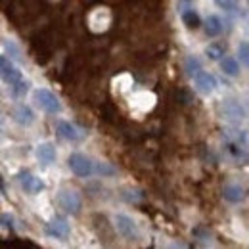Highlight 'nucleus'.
Listing matches in <instances>:
<instances>
[{
	"label": "nucleus",
	"instance_id": "f257e3e1",
	"mask_svg": "<svg viewBox=\"0 0 249 249\" xmlns=\"http://www.w3.org/2000/svg\"><path fill=\"white\" fill-rule=\"evenodd\" d=\"M218 113H220V117H222L224 121H228V123H232V124H240L242 121H246V117H248L246 107H244L238 100H232V98L220 102Z\"/></svg>",
	"mask_w": 249,
	"mask_h": 249
},
{
	"label": "nucleus",
	"instance_id": "f03ea898",
	"mask_svg": "<svg viewBox=\"0 0 249 249\" xmlns=\"http://www.w3.org/2000/svg\"><path fill=\"white\" fill-rule=\"evenodd\" d=\"M56 203L58 207L63 209L67 215H81V209H83V199L79 196V192L75 190H62L58 196H56Z\"/></svg>",
	"mask_w": 249,
	"mask_h": 249
},
{
	"label": "nucleus",
	"instance_id": "7ed1b4c3",
	"mask_svg": "<svg viewBox=\"0 0 249 249\" xmlns=\"http://www.w3.org/2000/svg\"><path fill=\"white\" fill-rule=\"evenodd\" d=\"M35 102H36V106H38L42 111H46V113H50V115L62 113V109H63L60 98L52 92V90H48V89H38V90H35Z\"/></svg>",
	"mask_w": 249,
	"mask_h": 249
},
{
	"label": "nucleus",
	"instance_id": "20e7f679",
	"mask_svg": "<svg viewBox=\"0 0 249 249\" xmlns=\"http://www.w3.org/2000/svg\"><path fill=\"white\" fill-rule=\"evenodd\" d=\"M67 165L81 178H89L94 175V161L85 154H71L67 157Z\"/></svg>",
	"mask_w": 249,
	"mask_h": 249
},
{
	"label": "nucleus",
	"instance_id": "39448f33",
	"mask_svg": "<svg viewBox=\"0 0 249 249\" xmlns=\"http://www.w3.org/2000/svg\"><path fill=\"white\" fill-rule=\"evenodd\" d=\"M113 222H115V228H117L119 236L124 238L126 242H138V240H140L138 226H136V222H134L130 217H126V215H123V213H119V215L113 217Z\"/></svg>",
	"mask_w": 249,
	"mask_h": 249
},
{
	"label": "nucleus",
	"instance_id": "423d86ee",
	"mask_svg": "<svg viewBox=\"0 0 249 249\" xmlns=\"http://www.w3.org/2000/svg\"><path fill=\"white\" fill-rule=\"evenodd\" d=\"M44 232H46V236H50V238L67 240V238H69V232H71V226H69L67 218L58 215V217H54L46 226H44Z\"/></svg>",
	"mask_w": 249,
	"mask_h": 249
},
{
	"label": "nucleus",
	"instance_id": "0eeeda50",
	"mask_svg": "<svg viewBox=\"0 0 249 249\" xmlns=\"http://www.w3.org/2000/svg\"><path fill=\"white\" fill-rule=\"evenodd\" d=\"M194 83H196V89L201 94H211L217 89V77L209 71H197L194 75Z\"/></svg>",
	"mask_w": 249,
	"mask_h": 249
},
{
	"label": "nucleus",
	"instance_id": "6e6552de",
	"mask_svg": "<svg viewBox=\"0 0 249 249\" xmlns=\"http://www.w3.org/2000/svg\"><path fill=\"white\" fill-rule=\"evenodd\" d=\"M0 77L6 85H14L16 81L21 79V71L12 63L8 56H0Z\"/></svg>",
	"mask_w": 249,
	"mask_h": 249
},
{
	"label": "nucleus",
	"instance_id": "1a4fd4ad",
	"mask_svg": "<svg viewBox=\"0 0 249 249\" xmlns=\"http://www.w3.org/2000/svg\"><path fill=\"white\" fill-rule=\"evenodd\" d=\"M18 180H19L21 188H23L27 194H38V192L44 190V182H42L38 177L31 175L29 171H21V173L18 175Z\"/></svg>",
	"mask_w": 249,
	"mask_h": 249
},
{
	"label": "nucleus",
	"instance_id": "9d476101",
	"mask_svg": "<svg viewBox=\"0 0 249 249\" xmlns=\"http://www.w3.org/2000/svg\"><path fill=\"white\" fill-rule=\"evenodd\" d=\"M222 197L226 201H230V203H242L248 197V192H246V188L242 186V184H238V182H228L222 188Z\"/></svg>",
	"mask_w": 249,
	"mask_h": 249
},
{
	"label": "nucleus",
	"instance_id": "9b49d317",
	"mask_svg": "<svg viewBox=\"0 0 249 249\" xmlns=\"http://www.w3.org/2000/svg\"><path fill=\"white\" fill-rule=\"evenodd\" d=\"M56 132H58V136H62L63 140H69V142H79L83 138V132L69 121H58L56 123Z\"/></svg>",
	"mask_w": 249,
	"mask_h": 249
},
{
	"label": "nucleus",
	"instance_id": "f8f14e48",
	"mask_svg": "<svg viewBox=\"0 0 249 249\" xmlns=\"http://www.w3.org/2000/svg\"><path fill=\"white\" fill-rule=\"evenodd\" d=\"M12 117H14V121L18 124H21V126H29V124L35 123V113H33V109L29 106H25V104H19V106H16L14 107V111H12Z\"/></svg>",
	"mask_w": 249,
	"mask_h": 249
},
{
	"label": "nucleus",
	"instance_id": "ddd939ff",
	"mask_svg": "<svg viewBox=\"0 0 249 249\" xmlns=\"http://www.w3.org/2000/svg\"><path fill=\"white\" fill-rule=\"evenodd\" d=\"M36 157L42 165H52L56 161V148L50 142H44L36 148Z\"/></svg>",
	"mask_w": 249,
	"mask_h": 249
},
{
	"label": "nucleus",
	"instance_id": "4468645a",
	"mask_svg": "<svg viewBox=\"0 0 249 249\" xmlns=\"http://www.w3.org/2000/svg\"><path fill=\"white\" fill-rule=\"evenodd\" d=\"M224 152L232 157L234 161H244L248 152H246V146L244 144H238V142H232V140H224Z\"/></svg>",
	"mask_w": 249,
	"mask_h": 249
},
{
	"label": "nucleus",
	"instance_id": "2eb2a0df",
	"mask_svg": "<svg viewBox=\"0 0 249 249\" xmlns=\"http://www.w3.org/2000/svg\"><path fill=\"white\" fill-rule=\"evenodd\" d=\"M220 33H222V19L218 16H209L205 19V35L211 36V38H215Z\"/></svg>",
	"mask_w": 249,
	"mask_h": 249
},
{
	"label": "nucleus",
	"instance_id": "dca6fc26",
	"mask_svg": "<svg viewBox=\"0 0 249 249\" xmlns=\"http://www.w3.org/2000/svg\"><path fill=\"white\" fill-rule=\"evenodd\" d=\"M218 62H220V69H222L224 75H228V77H238L240 75V63H238V60H234V58H222Z\"/></svg>",
	"mask_w": 249,
	"mask_h": 249
},
{
	"label": "nucleus",
	"instance_id": "f3484780",
	"mask_svg": "<svg viewBox=\"0 0 249 249\" xmlns=\"http://www.w3.org/2000/svg\"><path fill=\"white\" fill-rule=\"evenodd\" d=\"M224 54H226V46H224V44H220V42H211V44L205 48V56H207L211 62H218V60H222V58H224Z\"/></svg>",
	"mask_w": 249,
	"mask_h": 249
},
{
	"label": "nucleus",
	"instance_id": "a211bd4d",
	"mask_svg": "<svg viewBox=\"0 0 249 249\" xmlns=\"http://www.w3.org/2000/svg\"><path fill=\"white\" fill-rule=\"evenodd\" d=\"M182 21H184V25L188 29H197L201 25V18L194 8H188V10L182 12Z\"/></svg>",
	"mask_w": 249,
	"mask_h": 249
},
{
	"label": "nucleus",
	"instance_id": "6ab92c4d",
	"mask_svg": "<svg viewBox=\"0 0 249 249\" xmlns=\"http://www.w3.org/2000/svg\"><path fill=\"white\" fill-rule=\"evenodd\" d=\"M184 69H186V73L190 77H194L197 71L203 69V63H201L199 58H196V56H188L186 62H184Z\"/></svg>",
	"mask_w": 249,
	"mask_h": 249
},
{
	"label": "nucleus",
	"instance_id": "aec40b11",
	"mask_svg": "<svg viewBox=\"0 0 249 249\" xmlns=\"http://www.w3.org/2000/svg\"><path fill=\"white\" fill-rule=\"evenodd\" d=\"M224 140H232L238 144L248 146V134L246 130H224Z\"/></svg>",
	"mask_w": 249,
	"mask_h": 249
},
{
	"label": "nucleus",
	"instance_id": "412c9836",
	"mask_svg": "<svg viewBox=\"0 0 249 249\" xmlns=\"http://www.w3.org/2000/svg\"><path fill=\"white\" fill-rule=\"evenodd\" d=\"M4 50L8 54L10 60H16V62H23V56H21V50L12 42V40H4Z\"/></svg>",
	"mask_w": 249,
	"mask_h": 249
},
{
	"label": "nucleus",
	"instance_id": "4be33fe9",
	"mask_svg": "<svg viewBox=\"0 0 249 249\" xmlns=\"http://www.w3.org/2000/svg\"><path fill=\"white\" fill-rule=\"evenodd\" d=\"M12 87V96L14 98H21L23 94L29 90V83L27 81H23V79H19V81H16L14 85H10Z\"/></svg>",
	"mask_w": 249,
	"mask_h": 249
},
{
	"label": "nucleus",
	"instance_id": "5701e85b",
	"mask_svg": "<svg viewBox=\"0 0 249 249\" xmlns=\"http://www.w3.org/2000/svg\"><path fill=\"white\" fill-rule=\"evenodd\" d=\"M117 171L107 165V163H94V175H100V177H113Z\"/></svg>",
	"mask_w": 249,
	"mask_h": 249
},
{
	"label": "nucleus",
	"instance_id": "b1692460",
	"mask_svg": "<svg viewBox=\"0 0 249 249\" xmlns=\"http://www.w3.org/2000/svg\"><path fill=\"white\" fill-rule=\"evenodd\" d=\"M215 4L224 12H234L240 8V0H215Z\"/></svg>",
	"mask_w": 249,
	"mask_h": 249
},
{
	"label": "nucleus",
	"instance_id": "393cba45",
	"mask_svg": "<svg viewBox=\"0 0 249 249\" xmlns=\"http://www.w3.org/2000/svg\"><path fill=\"white\" fill-rule=\"evenodd\" d=\"M123 197L126 199V201H132V203H136V201L144 199V192H142V190H134V192H123Z\"/></svg>",
	"mask_w": 249,
	"mask_h": 249
},
{
	"label": "nucleus",
	"instance_id": "a878e982",
	"mask_svg": "<svg viewBox=\"0 0 249 249\" xmlns=\"http://www.w3.org/2000/svg\"><path fill=\"white\" fill-rule=\"evenodd\" d=\"M238 56H240L242 63L249 62V46H248V42H246V40H242V42H240V46H238Z\"/></svg>",
	"mask_w": 249,
	"mask_h": 249
},
{
	"label": "nucleus",
	"instance_id": "bb28decb",
	"mask_svg": "<svg viewBox=\"0 0 249 249\" xmlns=\"http://www.w3.org/2000/svg\"><path fill=\"white\" fill-rule=\"evenodd\" d=\"M0 222H2V224H4L8 230H12V232L16 230V226H14V217H12L10 213H4V215H0Z\"/></svg>",
	"mask_w": 249,
	"mask_h": 249
},
{
	"label": "nucleus",
	"instance_id": "cd10ccee",
	"mask_svg": "<svg viewBox=\"0 0 249 249\" xmlns=\"http://www.w3.org/2000/svg\"><path fill=\"white\" fill-rule=\"evenodd\" d=\"M0 192L4 194V184H2V178H0Z\"/></svg>",
	"mask_w": 249,
	"mask_h": 249
}]
</instances>
